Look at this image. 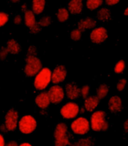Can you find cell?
I'll use <instances>...</instances> for the list:
<instances>
[{"label":"cell","instance_id":"obj_31","mask_svg":"<svg viewBox=\"0 0 128 146\" xmlns=\"http://www.w3.org/2000/svg\"><path fill=\"white\" fill-rule=\"evenodd\" d=\"M90 92V86L87 85L84 86L82 88H81L80 95L82 96L83 98H86L88 96Z\"/></svg>","mask_w":128,"mask_h":146},{"label":"cell","instance_id":"obj_40","mask_svg":"<svg viewBox=\"0 0 128 146\" xmlns=\"http://www.w3.org/2000/svg\"><path fill=\"white\" fill-rule=\"evenodd\" d=\"M7 145L8 146H18V142H16V141H14V140H12V141H10V142L7 144Z\"/></svg>","mask_w":128,"mask_h":146},{"label":"cell","instance_id":"obj_9","mask_svg":"<svg viewBox=\"0 0 128 146\" xmlns=\"http://www.w3.org/2000/svg\"><path fill=\"white\" fill-rule=\"evenodd\" d=\"M18 112L14 109H10L5 117V125L8 131H14L18 127Z\"/></svg>","mask_w":128,"mask_h":146},{"label":"cell","instance_id":"obj_16","mask_svg":"<svg viewBox=\"0 0 128 146\" xmlns=\"http://www.w3.org/2000/svg\"><path fill=\"white\" fill-rule=\"evenodd\" d=\"M85 99L84 107L87 112H92L94 111L100 103V99L96 96H87Z\"/></svg>","mask_w":128,"mask_h":146},{"label":"cell","instance_id":"obj_19","mask_svg":"<svg viewBox=\"0 0 128 146\" xmlns=\"http://www.w3.org/2000/svg\"><path fill=\"white\" fill-rule=\"evenodd\" d=\"M24 22L26 26L29 28H30L36 24V19H35V15L33 13L31 10H26L24 12Z\"/></svg>","mask_w":128,"mask_h":146},{"label":"cell","instance_id":"obj_15","mask_svg":"<svg viewBox=\"0 0 128 146\" xmlns=\"http://www.w3.org/2000/svg\"><path fill=\"white\" fill-rule=\"evenodd\" d=\"M83 10V0H70L68 4V11L73 15H80Z\"/></svg>","mask_w":128,"mask_h":146},{"label":"cell","instance_id":"obj_34","mask_svg":"<svg viewBox=\"0 0 128 146\" xmlns=\"http://www.w3.org/2000/svg\"><path fill=\"white\" fill-rule=\"evenodd\" d=\"M121 0H105V2L107 5L109 6H112V5H117Z\"/></svg>","mask_w":128,"mask_h":146},{"label":"cell","instance_id":"obj_33","mask_svg":"<svg viewBox=\"0 0 128 146\" xmlns=\"http://www.w3.org/2000/svg\"><path fill=\"white\" fill-rule=\"evenodd\" d=\"M30 30L31 33H33V34H37V33H39V32H40V31H41V27L39 26V24H38V23H36L34 26L30 27Z\"/></svg>","mask_w":128,"mask_h":146},{"label":"cell","instance_id":"obj_14","mask_svg":"<svg viewBox=\"0 0 128 146\" xmlns=\"http://www.w3.org/2000/svg\"><path fill=\"white\" fill-rule=\"evenodd\" d=\"M66 95L70 100H75L80 96L81 89L73 83H67L65 86Z\"/></svg>","mask_w":128,"mask_h":146},{"label":"cell","instance_id":"obj_7","mask_svg":"<svg viewBox=\"0 0 128 146\" xmlns=\"http://www.w3.org/2000/svg\"><path fill=\"white\" fill-rule=\"evenodd\" d=\"M80 108L76 103L70 102L63 105L60 109V114L66 120H71L77 117Z\"/></svg>","mask_w":128,"mask_h":146},{"label":"cell","instance_id":"obj_8","mask_svg":"<svg viewBox=\"0 0 128 146\" xmlns=\"http://www.w3.org/2000/svg\"><path fill=\"white\" fill-rule=\"evenodd\" d=\"M51 103L54 105H58L63 100L65 97V91L63 87L59 85H54L49 89L48 92Z\"/></svg>","mask_w":128,"mask_h":146},{"label":"cell","instance_id":"obj_41","mask_svg":"<svg viewBox=\"0 0 128 146\" xmlns=\"http://www.w3.org/2000/svg\"><path fill=\"white\" fill-rule=\"evenodd\" d=\"M32 145L30 143H29V142H23L20 145V146H31Z\"/></svg>","mask_w":128,"mask_h":146},{"label":"cell","instance_id":"obj_29","mask_svg":"<svg viewBox=\"0 0 128 146\" xmlns=\"http://www.w3.org/2000/svg\"><path fill=\"white\" fill-rule=\"evenodd\" d=\"M9 15L5 12L0 11V27L5 26L9 22Z\"/></svg>","mask_w":128,"mask_h":146},{"label":"cell","instance_id":"obj_27","mask_svg":"<svg viewBox=\"0 0 128 146\" xmlns=\"http://www.w3.org/2000/svg\"><path fill=\"white\" fill-rule=\"evenodd\" d=\"M70 38L73 41H79L81 38V31L78 28L75 29L70 33Z\"/></svg>","mask_w":128,"mask_h":146},{"label":"cell","instance_id":"obj_10","mask_svg":"<svg viewBox=\"0 0 128 146\" xmlns=\"http://www.w3.org/2000/svg\"><path fill=\"white\" fill-rule=\"evenodd\" d=\"M90 39L94 44L103 43L108 39V32L103 27L93 28L90 34Z\"/></svg>","mask_w":128,"mask_h":146},{"label":"cell","instance_id":"obj_13","mask_svg":"<svg viewBox=\"0 0 128 146\" xmlns=\"http://www.w3.org/2000/svg\"><path fill=\"white\" fill-rule=\"evenodd\" d=\"M35 103L41 109H45L50 105L51 102L47 92H42L39 93L35 98Z\"/></svg>","mask_w":128,"mask_h":146},{"label":"cell","instance_id":"obj_3","mask_svg":"<svg viewBox=\"0 0 128 146\" xmlns=\"http://www.w3.org/2000/svg\"><path fill=\"white\" fill-rule=\"evenodd\" d=\"M35 76L34 87L39 91L45 90L51 82V70L48 68H42Z\"/></svg>","mask_w":128,"mask_h":146},{"label":"cell","instance_id":"obj_11","mask_svg":"<svg viewBox=\"0 0 128 146\" xmlns=\"http://www.w3.org/2000/svg\"><path fill=\"white\" fill-rule=\"evenodd\" d=\"M67 76V70L64 65H58L51 71V82L54 84L63 83Z\"/></svg>","mask_w":128,"mask_h":146},{"label":"cell","instance_id":"obj_43","mask_svg":"<svg viewBox=\"0 0 128 146\" xmlns=\"http://www.w3.org/2000/svg\"><path fill=\"white\" fill-rule=\"evenodd\" d=\"M124 15L125 16H128V7L125 10H124Z\"/></svg>","mask_w":128,"mask_h":146},{"label":"cell","instance_id":"obj_38","mask_svg":"<svg viewBox=\"0 0 128 146\" xmlns=\"http://www.w3.org/2000/svg\"><path fill=\"white\" fill-rule=\"evenodd\" d=\"M123 127H124V131H125L127 133H128V119H127V120L124 121Z\"/></svg>","mask_w":128,"mask_h":146},{"label":"cell","instance_id":"obj_17","mask_svg":"<svg viewBox=\"0 0 128 146\" xmlns=\"http://www.w3.org/2000/svg\"><path fill=\"white\" fill-rule=\"evenodd\" d=\"M96 26V21L91 18H86L85 19L81 20L78 24V28L81 32L85 31L86 30L93 29Z\"/></svg>","mask_w":128,"mask_h":146},{"label":"cell","instance_id":"obj_23","mask_svg":"<svg viewBox=\"0 0 128 146\" xmlns=\"http://www.w3.org/2000/svg\"><path fill=\"white\" fill-rule=\"evenodd\" d=\"M109 91V86L106 85V84H101L100 85V86L98 87L97 90H96V97H97L99 99H102L104 98L106 96L108 95Z\"/></svg>","mask_w":128,"mask_h":146},{"label":"cell","instance_id":"obj_39","mask_svg":"<svg viewBox=\"0 0 128 146\" xmlns=\"http://www.w3.org/2000/svg\"><path fill=\"white\" fill-rule=\"evenodd\" d=\"M5 145V139L3 137V135L0 133V146H4Z\"/></svg>","mask_w":128,"mask_h":146},{"label":"cell","instance_id":"obj_21","mask_svg":"<svg viewBox=\"0 0 128 146\" xmlns=\"http://www.w3.org/2000/svg\"><path fill=\"white\" fill-rule=\"evenodd\" d=\"M70 18V12L68 11V9L65 8H60L57 11L56 13V18L60 23L66 22Z\"/></svg>","mask_w":128,"mask_h":146},{"label":"cell","instance_id":"obj_28","mask_svg":"<svg viewBox=\"0 0 128 146\" xmlns=\"http://www.w3.org/2000/svg\"><path fill=\"white\" fill-rule=\"evenodd\" d=\"M93 144L92 142V140L90 139V138H84V139H81L79 141H78L77 142H75L74 145L75 146H90Z\"/></svg>","mask_w":128,"mask_h":146},{"label":"cell","instance_id":"obj_44","mask_svg":"<svg viewBox=\"0 0 128 146\" xmlns=\"http://www.w3.org/2000/svg\"><path fill=\"white\" fill-rule=\"evenodd\" d=\"M11 2L13 3H17V2H20V0H11Z\"/></svg>","mask_w":128,"mask_h":146},{"label":"cell","instance_id":"obj_42","mask_svg":"<svg viewBox=\"0 0 128 146\" xmlns=\"http://www.w3.org/2000/svg\"><path fill=\"white\" fill-rule=\"evenodd\" d=\"M21 10H22V11H24V12H25V11L27 10V8H26V5H22Z\"/></svg>","mask_w":128,"mask_h":146},{"label":"cell","instance_id":"obj_5","mask_svg":"<svg viewBox=\"0 0 128 146\" xmlns=\"http://www.w3.org/2000/svg\"><path fill=\"white\" fill-rule=\"evenodd\" d=\"M18 127L20 131L24 135H29L33 133L37 127V121L34 117L27 114L22 117L18 121Z\"/></svg>","mask_w":128,"mask_h":146},{"label":"cell","instance_id":"obj_24","mask_svg":"<svg viewBox=\"0 0 128 146\" xmlns=\"http://www.w3.org/2000/svg\"><path fill=\"white\" fill-rule=\"evenodd\" d=\"M103 3V0H87L86 6L91 11L99 9Z\"/></svg>","mask_w":128,"mask_h":146},{"label":"cell","instance_id":"obj_18","mask_svg":"<svg viewBox=\"0 0 128 146\" xmlns=\"http://www.w3.org/2000/svg\"><path fill=\"white\" fill-rule=\"evenodd\" d=\"M45 0H33L32 2V11L37 15H41L45 9Z\"/></svg>","mask_w":128,"mask_h":146},{"label":"cell","instance_id":"obj_26","mask_svg":"<svg viewBox=\"0 0 128 146\" xmlns=\"http://www.w3.org/2000/svg\"><path fill=\"white\" fill-rule=\"evenodd\" d=\"M51 24V17L47 15L41 17L38 22V24L41 27H47Z\"/></svg>","mask_w":128,"mask_h":146},{"label":"cell","instance_id":"obj_20","mask_svg":"<svg viewBox=\"0 0 128 146\" xmlns=\"http://www.w3.org/2000/svg\"><path fill=\"white\" fill-rule=\"evenodd\" d=\"M7 49L9 51V53L11 55H18L20 52V46L15 39H9L7 42Z\"/></svg>","mask_w":128,"mask_h":146},{"label":"cell","instance_id":"obj_36","mask_svg":"<svg viewBox=\"0 0 128 146\" xmlns=\"http://www.w3.org/2000/svg\"><path fill=\"white\" fill-rule=\"evenodd\" d=\"M28 55H36V48L35 46H31L29 47Z\"/></svg>","mask_w":128,"mask_h":146},{"label":"cell","instance_id":"obj_2","mask_svg":"<svg viewBox=\"0 0 128 146\" xmlns=\"http://www.w3.org/2000/svg\"><path fill=\"white\" fill-rule=\"evenodd\" d=\"M68 127L64 123H59L55 127L54 132V145L56 146L71 145L69 135H68Z\"/></svg>","mask_w":128,"mask_h":146},{"label":"cell","instance_id":"obj_12","mask_svg":"<svg viewBox=\"0 0 128 146\" xmlns=\"http://www.w3.org/2000/svg\"><path fill=\"white\" fill-rule=\"evenodd\" d=\"M108 107L112 113H118L122 110V100L118 96H113L109 98Z\"/></svg>","mask_w":128,"mask_h":146},{"label":"cell","instance_id":"obj_1","mask_svg":"<svg viewBox=\"0 0 128 146\" xmlns=\"http://www.w3.org/2000/svg\"><path fill=\"white\" fill-rule=\"evenodd\" d=\"M106 113L103 111H96L93 112L91 117V128L94 132L106 131L109 129V123L106 120Z\"/></svg>","mask_w":128,"mask_h":146},{"label":"cell","instance_id":"obj_6","mask_svg":"<svg viewBox=\"0 0 128 146\" xmlns=\"http://www.w3.org/2000/svg\"><path fill=\"white\" fill-rule=\"evenodd\" d=\"M71 129L75 135H86L90 131L91 125L87 118L79 117L71 123Z\"/></svg>","mask_w":128,"mask_h":146},{"label":"cell","instance_id":"obj_30","mask_svg":"<svg viewBox=\"0 0 128 146\" xmlns=\"http://www.w3.org/2000/svg\"><path fill=\"white\" fill-rule=\"evenodd\" d=\"M127 85V80L126 79H121V80H120L117 83V85H116V89H117V91L119 92H122L123 90L125 89Z\"/></svg>","mask_w":128,"mask_h":146},{"label":"cell","instance_id":"obj_35","mask_svg":"<svg viewBox=\"0 0 128 146\" xmlns=\"http://www.w3.org/2000/svg\"><path fill=\"white\" fill-rule=\"evenodd\" d=\"M14 24L16 25H20V24L22 23V17L19 15H16L14 17Z\"/></svg>","mask_w":128,"mask_h":146},{"label":"cell","instance_id":"obj_37","mask_svg":"<svg viewBox=\"0 0 128 146\" xmlns=\"http://www.w3.org/2000/svg\"><path fill=\"white\" fill-rule=\"evenodd\" d=\"M0 131H1V132L3 133H7V132H8V129H7L6 127H5V124L0 125Z\"/></svg>","mask_w":128,"mask_h":146},{"label":"cell","instance_id":"obj_32","mask_svg":"<svg viewBox=\"0 0 128 146\" xmlns=\"http://www.w3.org/2000/svg\"><path fill=\"white\" fill-rule=\"evenodd\" d=\"M9 55V51L7 49V47H2L0 49V60L3 61L6 58L7 56Z\"/></svg>","mask_w":128,"mask_h":146},{"label":"cell","instance_id":"obj_22","mask_svg":"<svg viewBox=\"0 0 128 146\" xmlns=\"http://www.w3.org/2000/svg\"><path fill=\"white\" fill-rule=\"evenodd\" d=\"M96 17L101 21H106L111 18V12L106 8H102L98 11Z\"/></svg>","mask_w":128,"mask_h":146},{"label":"cell","instance_id":"obj_4","mask_svg":"<svg viewBox=\"0 0 128 146\" xmlns=\"http://www.w3.org/2000/svg\"><path fill=\"white\" fill-rule=\"evenodd\" d=\"M42 68V64L40 59L35 55H27L26 58V65L24 73L29 77L35 76Z\"/></svg>","mask_w":128,"mask_h":146},{"label":"cell","instance_id":"obj_25","mask_svg":"<svg viewBox=\"0 0 128 146\" xmlns=\"http://www.w3.org/2000/svg\"><path fill=\"white\" fill-rule=\"evenodd\" d=\"M125 68H126L125 61H124V60H120V61H118V62H117L116 64H115L114 70H115V74H121L124 72V70H125Z\"/></svg>","mask_w":128,"mask_h":146}]
</instances>
